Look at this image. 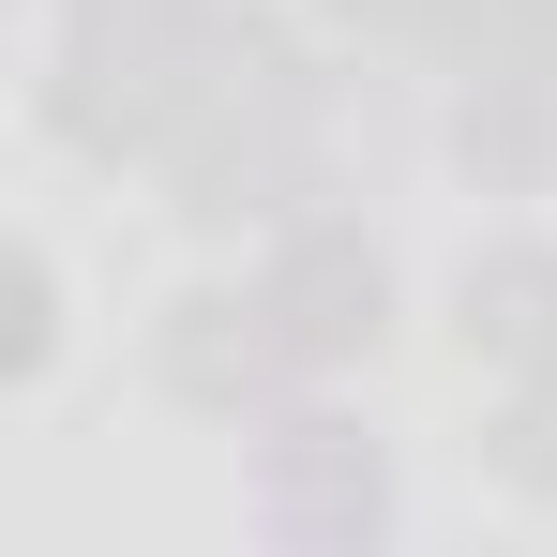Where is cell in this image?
Returning a JSON list of instances; mask_svg holds the SVG:
<instances>
[{
  "mask_svg": "<svg viewBox=\"0 0 557 557\" xmlns=\"http://www.w3.org/2000/svg\"><path fill=\"white\" fill-rule=\"evenodd\" d=\"M257 286H272V317H286V347H301V376H317V362H362L376 332H392V272H376L362 226H332V211H301V226H286V257H272Z\"/></svg>",
  "mask_w": 557,
  "mask_h": 557,
  "instance_id": "cell-1",
  "label": "cell"
},
{
  "mask_svg": "<svg viewBox=\"0 0 557 557\" xmlns=\"http://www.w3.org/2000/svg\"><path fill=\"white\" fill-rule=\"evenodd\" d=\"M151 362H166V392H182V407H257L272 376H301V347H286L272 286H257V301H226V286H196L182 317L151 332Z\"/></svg>",
  "mask_w": 557,
  "mask_h": 557,
  "instance_id": "cell-2",
  "label": "cell"
},
{
  "mask_svg": "<svg viewBox=\"0 0 557 557\" xmlns=\"http://www.w3.org/2000/svg\"><path fill=\"white\" fill-rule=\"evenodd\" d=\"M272 528L286 543H376L392 528V467L347 422H286L272 437Z\"/></svg>",
  "mask_w": 557,
  "mask_h": 557,
  "instance_id": "cell-3",
  "label": "cell"
},
{
  "mask_svg": "<svg viewBox=\"0 0 557 557\" xmlns=\"http://www.w3.org/2000/svg\"><path fill=\"white\" fill-rule=\"evenodd\" d=\"M467 362H512V376L557 362V257H482L467 272Z\"/></svg>",
  "mask_w": 557,
  "mask_h": 557,
  "instance_id": "cell-4",
  "label": "cell"
},
{
  "mask_svg": "<svg viewBox=\"0 0 557 557\" xmlns=\"http://www.w3.org/2000/svg\"><path fill=\"white\" fill-rule=\"evenodd\" d=\"M497 482L557 497V362H543V376H512V407H497Z\"/></svg>",
  "mask_w": 557,
  "mask_h": 557,
  "instance_id": "cell-5",
  "label": "cell"
},
{
  "mask_svg": "<svg viewBox=\"0 0 557 557\" xmlns=\"http://www.w3.org/2000/svg\"><path fill=\"white\" fill-rule=\"evenodd\" d=\"M61 347V286H46V257H0V376H30Z\"/></svg>",
  "mask_w": 557,
  "mask_h": 557,
  "instance_id": "cell-6",
  "label": "cell"
}]
</instances>
